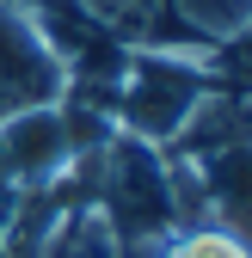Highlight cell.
Listing matches in <instances>:
<instances>
[{"mask_svg": "<svg viewBox=\"0 0 252 258\" xmlns=\"http://www.w3.org/2000/svg\"><path fill=\"white\" fill-rule=\"evenodd\" d=\"M209 92L215 68L203 49H130L117 80V129L148 148H172Z\"/></svg>", "mask_w": 252, "mask_h": 258, "instance_id": "obj_1", "label": "cell"}, {"mask_svg": "<svg viewBox=\"0 0 252 258\" xmlns=\"http://www.w3.org/2000/svg\"><path fill=\"white\" fill-rule=\"evenodd\" d=\"M92 203L111 221L117 246H160L178 228L172 203V166L160 148H148L136 136H117L99 148V172H92Z\"/></svg>", "mask_w": 252, "mask_h": 258, "instance_id": "obj_2", "label": "cell"}, {"mask_svg": "<svg viewBox=\"0 0 252 258\" xmlns=\"http://www.w3.org/2000/svg\"><path fill=\"white\" fill-rule=\"evenodd\" d=\"M68 92V68L55 61L49 37L25 7H0V123L19 111L55 105Z\"/></svg>", "mask_w": 252, "mask_h": 258, "instance_id": "obj_3", "label": "cell"}, {"mask_svg": "<svg viewBox=\"0 0 252 258\" xmlns=\"http://www.w3.org/2000/svg\"><path fill=\"white\" fill-rule=\"evenodd\" d=\"M74 142H68V123H61L55 105L37 111H19L0 123V197H25V190H43L61 172L74 166Z\"/></svg>", "mask_w": 252, "mask_h": 258, "instance_id": "obj_4", "label": "cell"}, {"mask_svg": "<svg viewBox=\"0 0 252 258\" xmlns=\"http://www.w3.org/2000/svg\"><path fill=\"white\" fill-rule=\"evenodd\" d=\"M172 160V154H166ZM191 172V197H197V221L228 228L234 240L252 246V142L215 148L203 160H178Z\"/></svg>", "mask_w": 252, "mask_h": 258, "instance_id": "obj_5", "label": "cell"}, {"mask_svg": "<svg viewBox=\"0 0 252 258\" xmlns=\"http://www.w3.org/2000/svg\"><path fill=\"white\" fill-rule=\"evenodd\" d=\"M74 7L130 49H203L184 37V25L172 19L166 0H74Z\"/></svg>", "mask_w": 252, "mask_h": 258, "instance_id": "obj_6", "label": "cell"}, {"mask_svg": "<svg viewBox=\"0 0 252 258\" xmlns=\"http://www.w3.org/2000/svg\"><path fill=\"white\" fill-rule=\"evenodd\" d=\"M166 7L191 43H215V49L252 25V0H166Z\"/></svg>", "mask_w": 252, "mask_h": 258, "instance_id": "obj_7", "label": "cell"}, {"mask_svg": "<svg viewBox=\"0 0 252 258\" xmlns=\"http://www.w3.org/2000/svg\"><path fill=\"white\" fill-rule=\"evenodd\" d=\"M160 258H252V246L234 240L228 228L197 221V228H184V234H166L160 240Z\"/></svg>", "mask_w": 252, "mask_h": 258, "instance_id": "obj_8", "label": "cell"}, {"mask_svg": "<svg viewBox=\"0 0 252 258\" xmlns=\"http://www.w3.org/2000/svg\"><path fill=\"white\" fill-rule=\"evenodd\" d=\"M7 209H13V197H0V234H7Z\"/></svg>", "mask_w": 252, "mask_h": 258, "instance_id": "obj_9", "label": "cell"}]
</instances>
